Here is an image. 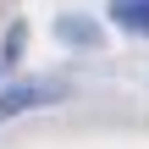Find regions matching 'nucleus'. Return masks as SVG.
<instances>
[{"label": "nucleus", "mask_w": 149, "mask_h": 149, "mask_svg": "<svg viewBox=\"0 0 149 149\" xmlns=\"http://www.w3.org/2000/svg\"><path fill=\"white\" fill-rule=\"evenodd\" d=\"M111 17H116V28L149 39V0H111Z\"/></svg>", "instance_id": "obj_2"}, {"label": "nucleus", "mask_w": 149, "mask_h": 149, "mask_svg": "<svg viewBox=\"0 0 149 149\" xmlns=\"http://www.w3.org/2000/svg\"><path fill=\"white\" fill-rule=\"evenodd\" d=\"M66 88L61 83H11V88H0V122L6 116H17V111H39V105H55Z\"/></svg>", "instance_id": "obj_1"}, {"label": "nucleus", "mask_w": 149, "mask_h": 149, "mask_svg": "<svg viewBox=\"0 0 149 149\" xmlns=\"http://www.w3.org/2000/svg\"><path fill=\"white\" fill-rule=\"evenodd\" d=\"M22 39H28V28H22V22H11V33H6V50H0V61H17Z\"/></svg>", "instance_id": "obj_4"}, {"label": "nucleus", "mask_w": 149, "mask_h": 149, "mask_svg": "<svg viewBox=\"0 0 149 149\" xmlns=\"http://www.w3.org/2000/svg\"><path fill=\"white\" fill-rule=\"evenodd\" d=\"M55 33H61L66 44H83V50H88V44H100V28H94L83 11H66V17L55 22Z\"/></svg>", "instance_id": "obj_3"}]
</instances>
